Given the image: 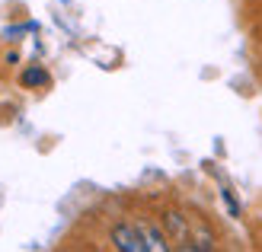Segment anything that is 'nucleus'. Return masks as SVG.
<instances>
[{
	"instance_id": "f257e3e1",
	"label": "nucleus",
	"mask_w": 262,
	"mask_h": 252,
	"mask_svg": "<svg viewBox=\"0 0 262 252\" xmlns=\"http://www.w3.org/2000/svg\"><path fill=\"white\" fill-rule=\"evenodd\" d=\"M112 246L122 249V252H147L138 223H115L112 227Z\"/></svg>"
},
{
	"instance_id": "f03ea898",
	"label": "nucleus",
	"mask_w": 262,
	"mask_h": 252,
	"mask_svg": "<svg viewBox=\"0 0 262 252\" xmlns=\"http://www.w3.org/2000/svg\"><path fill=\"white\" fill-rule=\"evenodd\" d=\"M138 230L144 236V246H147V252H166L169 249V236L160 230V227H154V223L147 220H138Z\"/></svg>"
},
{
	"instance_id": "7ed1b4c3",
	"label": "nucleus",
	"mask_w": 262,
	"mask_h": 252,
	"mask_svg": "<svg viewBox=\"0 0 262 252\" xmlns=\"http://www.w3.org/2000/svg\"><path fill=\"white\" fill-rule=\"evenodd\" d=\"M19 83H23V86H29V89L45 86V83H48V71H45V67H29V71H23Z\"/></svg>"
},
{
	"instance_id": "20e7f679",
	"label": "nucleus",
	"mask_w": 262,
	"mask_h": 252,
	"mask_svg": "<svg viewBox=\"0 0 262 252\" xmlns=\"http://www.w3.org/2000/svg\"><path fill=\"white\" fill-rule=\"evenodd\" d=\"M221 198H224V204H227V214H230V217H240V201L233 198V192L227 189V185L221 189Z\"/></svg>"
},
{
	"instance_id": "39448f33",
	"label": "nucleus",
	"mask_w": 262,
	"mask_h": 252,
	"mask_svg": "<svg viewBox=\"0 0 262 252\" xmlns=\"http://www.w3.org/2000/svg\"><path fill=\"white\" fill-rule=\"evenodd\" d=\"M35 29H38L35 22H26V26H13V29H7L4 35H7V38H16V35H23V32H35Z\"/></svg>"
}]
</instances>
